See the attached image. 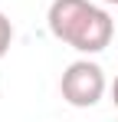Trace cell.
<instances>
[{
	"label": "cell",
	"instance_id": "cell-1",
	"mask_svg": "<svg viewBox=\"0 0 118 122\" xmlns=\"http://www.w3.org/2000/svg\"><path fill=\"white\" fill-rule=\"evenodd\" d=\"M46 20H49V33L79 53H102L115 36V23L108 10L89 0H53Z\"/></svg>",
	"mask_w": 118,
	"mask_h": 122
},
{
	"label": "cell",
	"instance_id": "cell-2",
	"mask_svg": "<svg viewBox=\"0 0 118 122\" xmlns=\"http://www.w3.org/2000/svg\"><path fill=\"white\" fill-rule=\"evenodd\" d=\"M59 92L76 109H92L105 96V73H102V66L92 63V60L69 63L66 73H62V79H59Z\"/></svg>",
	"mask_w": 118,
	"mask_h": 122
},
{
	"label": "cell",
	"instance_id": "cell-3",
	"mask_svg": "<svg viewBox=\"0 0 118 122\" xmlns=\"http://www.w3.org/2000/svg\"><path fill=\"white\" fill-rule=\"evenodd\" d=\"M10 43H13V26H10V20H7V13H0V60L7 56Z\"/></svg>",
	"mask_w": 118,
	"mask_h": 122
},
{
	"label": "cell",
	"instance_id": "cell-4",
	"mask_svg": "<svg viewBox=\"0 0 118 122\" xmlns=\"http://www.w3.org/2000/svg\"><path fill=\"white\" fill-rule=\"evenodd\" d=\"M112 102L118 106V76H115V82H112Z\"/></svg>",
	"mask_w": 118,
	"mask_h": 122
},
{
	"label": "cell",
	"instance_id": "cell-5",
	"mask_svg": "<svg viewBox=\"0 0 118 122\" xmlns=\"http://www.w3.org/2000/svg\"><path fill=\"white\" fill-rule=\"evenodd\" d=\"M105 3H115V7H118V0H105Z\"/></svg>",
	"mask_w": 118,
	"mask_h": 122
}]
</instances>
